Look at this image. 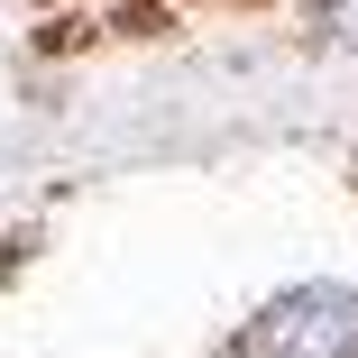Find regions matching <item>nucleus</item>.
I'll use <instances>...</instances> for the list:
<instances>
[{
  "label": "nucleus",
  "instance_id": "1",
  "mask_svg": "<svg viewBox=\"0 0 358 358\" xmlns=\"http://www.w3.org/2000/svg\"><path fill=\"white\" fill-rule=\"evenodd\" d=\"M266 358H349L358 349V294H331V285H313V294H285L257 313L248 331Z\"/></svg>",
  "mask_w": 358,
  "mask_h": 358
},
{
  "label": "nucleus",
  "instance_id": "2",
  "mask_svg": "<svg viewBox=\"0 0 358 358\" xmlns=\"http://www.w3.org/2000/svg\"><path fill=\"white\" fill-rule=\"evenodd\" d=\"M322 19H331V28H349V37H358V0H322Z\"/></svg>",
  "mask_w": 358,
  "mask_h": 358
}]
</instances>
